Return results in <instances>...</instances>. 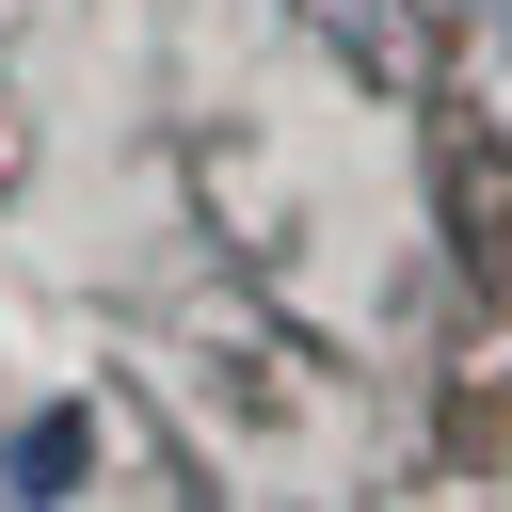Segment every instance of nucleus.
Masks as SVG:
<instances>
[{
    "instance_id": "obj_1",
    "label": "nucleus",
    "mask_w": 512,
    "mask_h": 512,
    "mask_svg": "<svg viewBox=\"0 0 512 512\" xmlns=\"http://www.w3.org/2000/svg\"><path fill=\"white\" fill-rule=\"evenodd\" d=\"M80 464H96V416H80V400H48V416L16 432V464H0V480H16V496H80Z\"/></svg>"
}]
</instances>
